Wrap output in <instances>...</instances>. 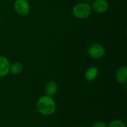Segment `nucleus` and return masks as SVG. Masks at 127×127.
Instances as JSON below:
<instances>
[{"label":"nucleus","instance_id":"obj_15","mask_svg":"<svg viewBox=\"0 0 127 127\" xmlns=\"http://www.w3.org/2000/svg\"><path fill=\"white\" fill-rule=\"evenodd\" d=\"M0 39H1V34H0Z\"/></svg>","mask_w":127,"mask_h":127},{"label":"nucleus","instance_id":"obj_13","mask_svg":"<svg viewBox=\"0 0 127 127\" xmlns=\"http://www.w3.org/2000/svg\"><path fill=\"white\" fill-rule=\"evenodd\" d=\"M93 0H83V1H85V2H86V3H91L92 1Z\"/></svg>","mask_w":127,"mask_h":127},{"label":"nucleus","instance_id":"obj_3","mask_svg":"<svg viewBox=\"0 0 127 127\" xmlns=\"http://www.w3.org/2000/svg\"><path fill=\"white\" fill-rule=\"evenodd\" d=\"M87 53L89 57L94 60H100L106 54V48L100 43H93L90 45L87 49Z\"/></svg>","mask_w":127,"mask_h":127},{"label":"nucleus","instance_id":"obj_2","mask_svg":"<svg viewBox=\"0 0 127 127\" xmlns=\"http://www.w3.org/2000/svg\"><path fill=\"white\" fill-rule=\"evenodd\" d=\"M91 4L85 1L77 3L72 7V14L78 19H86L92 13Z\"/></svg>","mask_w":127,"mask_h":127},{"label":"nucleus","instance_id":"obj_5","mask_svg":"<svg viewBox=\"0 0 127 127\" xmlns=\"http://www.w3.org/2000/svg\"><path fill=\"white\" fill-rule=\"evenodd\" d=\"M91 3L92 11L97 13H104L109 8V3L107 0H93Z\"/></svg>","mask_w":127,"mask_h":127},{"label":"nucleus","instance_id":"obj_6","mask_svg":"<svg viewBox=\"0 0 127 127\" xmlns=\"http://www.w3.org/2000/svg\"><path fill=\"white\" fill-rule=\"evenodd\" d=\"M59 90L58 84L54 80H49L48 81L45 86H44V93L47 96L54 97L55 96Z\"/></svg>","mask_w":127,"mask_h":127},{"label":"nucleus","instance_id":"obj_4","mask_svg":"<svg viewBox=\"0 0 127 127\" xmlns=\"http://www.w3.org/2000/svg\"><path fill=\"white\" fill-rule=\"evenodd\" d=\"M13 10L20 16H26L31 12V5L28 0H15Z\"/></svg>","mask_w":127,"mask_h":127},{"label":"nucleus","instance_id":"obj_10","mask_svg":"<svg viewBox=\"0 0 127 127\" xmlns=\"http://www.w3.org/2000/svg\"><path fill=\"white\" fill-rule=\"evenodd\" d=\"M23 71V65L20 62H15L10 64V73L13 75H18Z\"/></svg>","mask_w":127,"mask_h":127},{"label":"nucleus","instance_id":"obj_12","mask_svg":"<svg viewBox=\"0 0 127 127\" xmlns=\"http://www.w3.org/2000/svg\"><path fill=\"white\" fill-rule=\"evenodd\" d=\"M91 127H107V124L102 121H97L92 124Z\"/></svg>","mask_w":127,"mask_h":127},{"label":"nucleus","instance_id":"obj_11","mask_svg":"<svg viewBox=\"0 0 127 127\" xmlns=\"http://www.w3.org/2000/svg\"><path fill=\"white\" fill-rule=\"evenodd\" d=\"M107 127H127L126 124L119 119H115L111 121L108 124Z\"/></svg>","mask_w":127,"mask_h":127},{"label":"nucleus","instance_id":"obj_14","mask_svg":"<svg viewBox=\"0 0 127 127\" xmlns=\"http://www.w3.org/2000/svg\"><path fill=\"white\" fill-rule=\"evenodd\" d=\"M81 127V126H80V127Z\"/></svg>","mask_w":127,"mask_h":127},{"label":"nucleus","instance_id":"obj_8","mask_svg":"<svg viewBox=\"0 0 127 127\" xmlns=\"http://www.w3.org/2000/svg\"><path fill=\"white\" fill-rule=\"evenodd\" d=\"M115 78L118 83L126 84L127 82V67L126 65L120 66L115 72Z\"/></svg>","mask_w":127,"mask_h":127},{"label":"nucleus","instance_id":"obj_9","mask_svg":"<svg viewBox=\"0 0 127 127\" xmlns=\"http://www.w3.org/2000/svg\"><path fill=\"white\" fill-rule=\"evenodd\" d=\"M99 74V69L96 66L89 67L85 72L84 77L87 82H93L95 81Z\"/></svg>","mask_w":127,"mask_h":127},{"label":"nucleus","instance_id":"obj_16","mask_svg":"<svg viewBox=\"0 0 127 127\" xmlns=\"http://www.w3.org/2000/svg\"><path fill=\"white\" fill-rule=\"evenodd\" d=\"M0 1H4V0H0Z\"/></svg>","mask_w":127,"mask_h":127},{"label":"nucleus","instance_id":"obj_7","mask_svg":"<svg viewBox=\"0 0 127 127\" xmlns=\"http://www.w3.org/2000/svg\"><path fill=\"white\" fill-rule=\"evenodd\" d=\"M10 63L7 57L0 55V77H4L10 74Z\"/></svg>","mask_w":127,"mask_h":127},{"label":"nucleus","instance_id":"obj_1","mask_svg":"<svg viewBox=\"0 0 127 127\" xmlns=\"http://www.w3.org/2000/svg\"><path fill=\"white\" fill-rule=\"evenodd\" d=\"M36 109L37 112L45 117L53 115L57 111V103L53 97L45 95L39 97L36 103Z\"/></svg>","mask_w":127,"mask_h":127}]
</instances>
